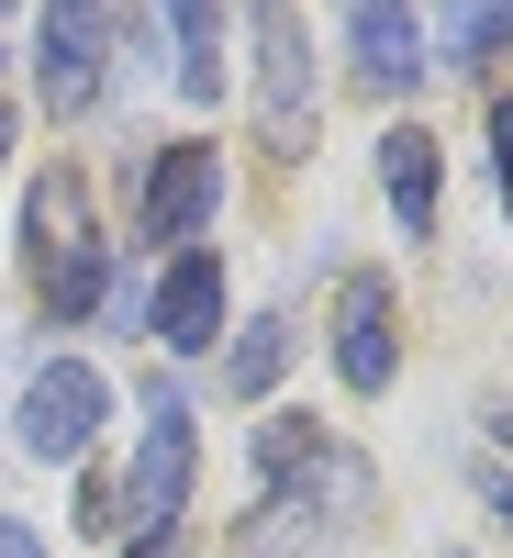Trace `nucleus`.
I'll list each match as a JSON object with an SVG mask.
<instances>
[{"instance_id":"f257e3e1","label":"nucleus","mask_w":513,"mask_h":558,"mask_svg":"<svg viewBox=\"0 0 513 558\" xmlns=\"http://www.w3.org/2000/svg\"><path fill=\"white\" fill-rule=\"evenodd\" d=\"M23 246H34V291H45V313H89V302L112 291V257H101V235H89V179H78V168H45V179H34Z\"/></svg>"},{"instance_id":"f03ea898","label":"nucleus","mask_w":513,"mask_h":558,"mask_svg":"<svg viewBox=\"0 0 513 558\" xmlns=\"http://www.w3.org/2000/svg\"><path fill=\"white\" fill-rule=\"evenodd\" d=\"M112 45H123V12H101V0H57V12L34 23V89H45V112H89V101H101Z\"/></svg>"},{"instance_id":"7ed1b4c3","label":"nucleus","mask_w":513,"mask_h":558,"mask_svg":"<svg viewBox=\"0 0 513 558\" xmlns=\"http://www.w3.org/2000/svg\"><path fill=\"white\" fill-rule=\"evenodd\" d=\"M257 134L268 157H302L313 146V23L302 12H257Z\"/></svg>"},{"instance_id":"20e7f679","label":"nucleus","mask_w":513,"mask_h":558,"mask_svg":"<svg viewBox=\"0 0 513 558\" xmlns=\"http://www.w3.org/2000/svg\"><path fill=\"white\" fill-rule=\"evenodd\" d=\"M191 481H201V436H191V413H179V402H157L146 447H134V481H123V525H134V536H179Z\"/></svg>"},{"instance_id":"39448f33","label":"nucleus","mask_w":513,"mask_h":558,"mask_svg":"<svg viewBox=\"0 0 513 558\" xmlns=\"http://www.w3.org/2000/svg\"><path fill=\"white\" fill-rule=\"evenodd\" d=\"M101 413H112V391H101V368H78V357H57V368H34V380H23V413H12V436H23L34 458H78L89 436H101Z\"/></svg>"},{"instance_id":"423d86ee","label":"nucleus","mask_w":513,"mask_h":558,"mask_svg":"<svg viewBox=\"0 0 513 558\" xmlns=\"http://www.w3.org/2000/svg\"><path fill=\"white\" fill-rule=\"evenodd\" d=\"M223 213V157L212 146H168L157 168H146V202H134V235L146 246H191L201 223Z\"/></svg>"},{"instance_id":"0eeeda50","label":"nucleus","mask_w":513,"mask_h":558,"mask_svg":"<svg viewBox=\"0 0 513 558\" xmlns=\"http://www.w3.org/2000/svg\"><path fill=\"white\" fill-rule=\"evenodd\" d=\"M335 380L346 391H391V279L357 268L335 302Z\"/></svg>"},{"instance_id":"6e6552de","label":"nucleus","mask_w":513,"mask_h":558,"mask_svg":"<svg viewBox=\"0 0 513 558\" xmlns=\"http://www.w3.org/2000/svg\"><path fill=\"white\" fill-rule=\"evenodd\" d=\"M346 57H357V89L402 101V89L425 78V23L391 12V0H368V12H346Z\"/></svg>"},{"instance_id":"1a4fd4ad","label":"nucleus","mask_w":513,"mask_h":558,"mask_svg":"<svg viewBox=\"0 0 513 558\" xmlns=\"http://www.w3.org/2000/svg\"><path fill=\"white\" fill-rule=\"evenodd\" d=\"M146 336L157 347H212L223 336V257H179L146 302Z\"/></svg>"},{"instance_id":"9d476101","label":"nucleus","mask_w":513,"mask_h":558,"mask_svg":"<svg viewBox=\"0 0 513 558\" xmlns=\"http://www.w3.org/2000/svg\"><path fill=\"white\" fill-rule=\"evenodd\" d=\"M380 191L402 213V235H436V134L425 123H391L380 134Z\"/></svg>"},{"instance_id":"9b49d317","label":"nucleus","mask_w":513,"mask_h":558,"mask_svg":"<svg viewBox=\"0 0 513 558\" xmlns=\"http://www.w3.org/2000/svg\"><path fill=\"white\" fill-rule=\"evenodd\" d=\"M168 45H179V89L191 101H223V12H168Z\"/></svg>"},{"instance_id":"f8f14e48","label":"nucleus","mask_w":513,"mask_h":558,"mask_svg":"<svg viewBox=\"0 0 513 558\" xmlns=\"http://www.w3.org/2000/svg\"><path fill=\"white\" fill-rule=\"evenodd\" d=\"M279 368H291V324L268 313V324H246V336H235V357H223V391H235V402H257Z\"/></svg>"},{"instance_id":"ddd939ff","label":"nucleus","mask_w":513,"mask_h":558,"mask_svg":"<svg viewBox=\"0 0 513 558\" xmlns=\"http://www.w3.org/2000/svg\"><path fill=\"white\" fill-rule=\"evenodd\" d=\"M502 45H513V12H447V57L457 68H491Z\"/></svg>"},{"instance_id":"4468645a","label":"nucleus","mask_w":513,"mask_h":558,"mask_svg":"<svg viewBox=\"0 0 513 558\" xmlns=\"http://www.w3.org/2000/svg\"><path fill=\"white\" fill-rule=\"evenodd\" d=\"M491 168H502V213H513V101H491Z\"/></svg>"},{"instance_id":"2eb2a0df","label":"nucleus","mask_w":513,"mask_h":558,"mask_svg":"<svg viewBox=\"0 0 513 558\" xmlns=\"http://www.w3.org/2000/svg\"><path fill=\"white\" fill-rule=\"evenodd\" d=\"M0 558H34V525H0Z\"/></svg>"},{"instance_id":"dca6fc26","label":"nucleus","mask_w":513,"mask_h":558,"mask_svg":"<svg viewBox=\"0 0 513 558\" xmlns=\"http://www.w3.org/2000/svg\"><path fill=\"white\" fill-rule=\"evenodd\" d=\"M134 558H179V536H146V547H134Z\"/></svg>"},{"instance_id":"f3484780","label":"nucleus","mask_w":513,"mask_h":558,"mask_svg":"<svg viewBox=\"0 0 513 558\" xmlns=\"http://www.w3.org/2000/svg\"><path fill=\"white\" fill-rule=\"evenodd\" d=\"M0 157H12V112H0Z\"/></svg>"}]
</instances>
